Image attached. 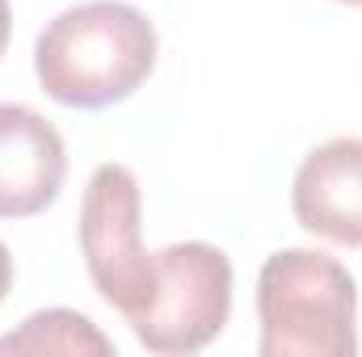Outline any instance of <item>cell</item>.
<instances>
[{"mask_svg":"<svg viewBox=\"0 0 362 357\" xmlns=\"http://www.w3.org/2000/svg\"><path fill=\"white\" fill-rule=\"evenodd\" d=\"M156 63L152 21L118 0H89L59 13L34 47L47 97L72 109H101L139 89Z\"/></svg>","mask_w":362,"mask_h":357,"instance_id":"obj_1","label":"cell"},{"mask_svg":"<svg viewBox=\"0 0 362 357\" xmlns=\"http://www.w3.org/2000/svg\"><path fill=\"white\" fill-rule=\"evenodd\" d=\"M354 311V277L329 253L286 248L262 265V357H350L358 349Z\"/></svg>","mask_w":362,"mask_h":357,"instance_id":"obj_2","label":"cell"},{"mask_svg":"<svg viewBox=\"0 0 362 357\" xmlns=\"http://www.w3.org/2000/svg\"><path fill=\"white\" fill-rule=\"evenodd\" d=\"M232 311V261L211 244H169L156 253V286L127 315L148 353L185 357L206 349Z\"/></svg>","mask_w":362,"mask_h":357,"instance_id":"obj_3","label":"cell"},{"mask_svg":"<svg viewBox=\"0 0 362 357\" xmlns=\"http://www.w3.org/2000/svg\"><path fill=\"white\" fill-rule=\"evenodd\" d=\"M81 253L93 286L122 315L139 311L156 286V253L139 231V181L122 164H101L81 206Z\"/></svg>","mask_w":362,"mask_h":357,"instance_id":"obj_4","label":"cell"},{"mask_svg":"<svg viewBox=\"0 0 362 357\" xmlns=\"http://www.w3.org/2000/svg\"><path fill=\"white\" fill-rule=\"evenodd\" d=\"M68 173L59 131L30 105H0V219H25L55 202Z\"/></svg>","mask_w":362,"mask_h":357,"instance_id":"obj_5","label":"cell"},{"mask_svg":"<svg viewBox=\"0 0 362 357\" xmlns=\"http://www.w3.org/2000/svg\"><path fill=\"white\" fill-rule=\"evenodd\" d=\"M291 206L303 231L333 244H362V139H333L316 147L291 189Z\"/></svg>","mask_w":362,"mask_h":357,"instance_id":"obj_6","label":"cell"},{"mask_svg":"<svg viewBox=\"0 0 362 357\" xmlns=\"http://www.w3.org/2000/svg\"><path fill=\"white\" fill-rule=\"evenodd\" d=\"M0 353H110V341L76 311H38L17 332L0 337Z\"/></svg>","mask_w":362,"mask_h":357,"instance_id":"obj_7","label":"cell"},{"mask_svg":"<svg viewBox=\"0 0 362 357\" xmlns=\"http://www.w3.org/2000/svg\"><path fill=\"white\" fill-rule=\"evenodd\" d=\"M8 286H13V257H8V248H4V240H0V303H4V294H8Z\"/></svg>","mask_w":362,"mask_h":357,"instance_id":"obj_8","label":"cell"},{"mask_svg":"<svg viewBox=\"0 0 362 357\" xmlns=\"http://www.w3.org/2000/svg\"><path fill=\"white\" fill-rule=\"evenodd\" d=\"M8 30H13V21H8V0H0V55H4V47H8Z\"/></svg>","mask_w":362,"mask_h":357,"instance_id":"obj_9","label":"cell"},{"mask_svg":"<svg viewBox=\"0 0 362 357\" xmlns=\"http://www.w3.org/2000/svg\"><path fill=\"white\" fill-rule=\"evenodd\" d=\"M341 4H362V0H341Z\"/></svg>","mask_w":362,"mask_h":357,"instance_id":"obj_10","label":"cell"}]
</instances>
